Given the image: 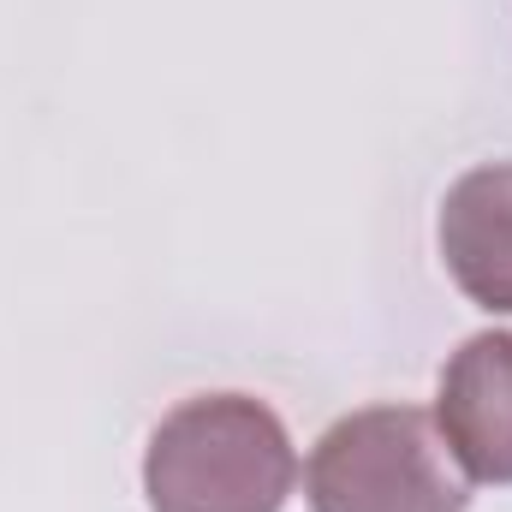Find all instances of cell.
I'll return each instance as SVG.
<instances>
[{
  "label": "cell",
  "instance_id": "3",
  "mask_svg": "<svg viewBox=\"0 0 512 512\" xmlns=\"http://www.w3.org/2000/svg\"><path fill=\"white\" fill-rule=\"evenodd\" d=\"M435 429L471 483H512V334H471L435 387Z\"/></svg>",
  "mask_w": 512,
  "mask_h": 512
},
{
  "label": "cell",
  "instance_id": "2",
  "mask_svg": "<svg viewBox=\"0 0 512 512\" xmlns=\"http://www.w3.org/2000/svg\"><path fill=\"white\" fill-rule=\"evenodd\" d=\"M304 501L310 512H465L471 477L435 429V411L364 405L316 435Z\"/></svg>",
  "mask_w": 512,
  "mask_h": 512
},
{
  "label": "cell",
  "instance_id": "4",
  "mask_svg": "<svg viewBox=\"0 0 512 512\" xmlns=\"http://www.w3.org/2000/svg\"><path fill=\"white\" fill-rule=\"evenodd\" d=\"M435 239L453 286L477 310L512 316V161L465 167L447 185Z\"/></svg>",
  "mask_w": 512,
  "mask_h": 512
},
{
  "label": "cell",
  "instance_id": "1",
  "mask_svg": "<svg viewBox=\"0 0 512 512\" xmlns=\"http://www.w3.org/2000/svg\"><path fill=\"white\" fill-rule=\"evenodd\" d=\"M298 489V447L280 411L221 387L179 399L143 447L149 512H280Z\"/></svg>",
  "mask_w": 512,
  "mask_h": 512
}]
</instances>
